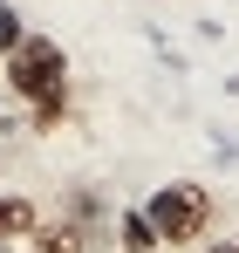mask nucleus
I'll return each mask as SVG.
<instances>
[{
	"instance_id": "1",
	"label": "nucleus",
	"mask_w": 239,
	"mask_h": 253,
	"mask_svg": "<svg viewBox=\"0 0 239 253\" xmlns=\"http://www.w3.org/2000/svg\"><path fill=\"white\" fill-rule=\"evenodd\" d=\"M137 212L151 219L158 247H199L205 226H212V192H205V185H192V178H178V185H158Z\"/></svg>"
},
{
	"instance_id": "2",
	"label": "nucleus",
	"mask_w": 239,
	"mask_h": 253,
	"mask_svg": "<svg viewBox=\"0 0 239 253\" xmlns=\"http://www.w3.org/2000/svg\"><path fill=\"white\" fill-rule=\"evenodd\" d=\"M0 76H7V89L14 96H48V89H62V76H69V55L48 42V35H21V48L0 62Z\"/></svg>"
},
{
	"instance_id": "3",
	"label": "nucleus",
	"mask_w": 239,
	"mask_h": 253,
	"mask_svg": "<svg viewBox=\"0 0 239 253\" xmlns=\"http://www.w3.org/2000/svg\"><path fill=\"white\" fill-rule=\"evenodd\" d=\"M28 233H41V206L21 199V192H0V247L7 240H28Z\"/></svg>"
},
{
	"instance_id": "4",
	"label": "nucleus",
	"mask_w": 239,
	"mask_h": 253,
	"mask_svg": "<svg viewBox=\"0 0 239 253\" xmlns=\"http://www.w3.org/2000/svg\"><path fill=\"white\" fill-rule=\"evenodd\" d=\"M35 253H89V240H82V226H41Z\"/></svg>"
},
{
	"instance_id": "5",
	"label": "nucleus",
	"mask_w": 239,
	"mask_h": 253,
	"mask_svg": "<svg viewBox=\"0 0 239 253\" xmlns=\"http://www.w3.org/2000/svg\"><path fill=\"white\" fill-rule=\"evenodd\" d=\"M123 247H130V253H158V233H151L144 212H123Z\"/></svg>"
},
{
	"instance_id": "6",
	"label": "nucleus",
	"mask_w": 239,
	"mask_h": 253,
	"mask_svg": "<svg viewBox=\"0 0 239 253\" xmlns=\"http://www.w3.org/2000/svg\"><path fill=\"white\" fill-rule=\"evenodd\" d=\"M69 117V89H48V96H35V130H55Z\"/></svg>"
},
{
	"instance_id": "7",
	"label": "nucleus",
	"mask_w": 239,
	"mask_h": 253,
	"mask_svg": "<svg viewBox=\"0 0 239 253\" xmlns=\"http://www.w3.org/2000/svg\"><path fill=\"white\" fill-rule=\"evenodd\" d=\"M21 48V21H14V7H0V55H14Z\"/></svg>"
},
{
	"instance_id": "8",
	"label": "nucleus",
	"mask_w": 239,
	"mask_h": 253,
	"mask_svg": "<svg viewBox=\"0 0 239 253\" xmlns=\"http://www.w3.org/2000/svg\"><path fill=\"white\" fill-rule=\"evenodd\" d=\"M205 253H239V240H233V247H205Z\"/></svg>"
},
{
	"instance_id": "9",
	"label": "nucleus",
	"mask_w": 239,
	"mask_h": 253,
	"mask_svg": "<svg viewBox=\"0 0 239 253\" xmlns=\"http://www.w3.org/2000/svg\"><path fill=\"white\" fill-rule=\"evenodd\" d=\"M0 253H7V247H0Z\"/></svg>"
}]
</instances>
